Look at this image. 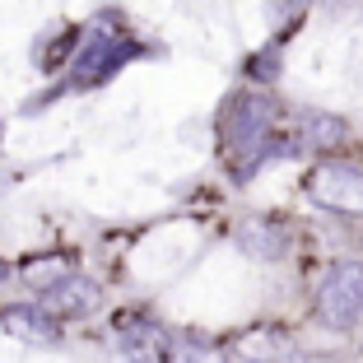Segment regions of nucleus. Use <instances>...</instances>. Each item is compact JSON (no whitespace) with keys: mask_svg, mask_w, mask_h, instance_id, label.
I'll list each match as a JSON object with an SVG mask.
<instances>
[{"mask_svg":"<svg viewBox=\"0 0 363 363\" xmlns=\"http://www.w3.org/2000/svg\"><path fill=\"white\" fill-rule=\"evenodd\" d=\"M168 363H233V359H228V345H214L205 335H172Z\"/></svg>","mask_w":363,"mask_h":363,"instance_id":"11","label":"nucleus"},{"mask_svg":"<svg viewBox=\"0 0 363 363\" xmlns=\"http://www.w3.org/2000/svg\"><path fill=\"white\" fill-rule=\"evenodd\" d=\"M43 308L52 317H84L98 308V284L84 275H61L56 284L43 289Z\"/></svg>","mask_w":363,"mask_h":363,"instance_id":"8","label":"nucleus"},{"mask_svg":"<svg viewBox=\"0 0 363 363\" xmlns=\"http://www.w3.org/2000/svg\"><path fill=\"white\" fill-rule=\"evenodd\" d=\"M303 186L321 210L363 214V168H354V163H317Z\"/></svg>","mask_w":363,"mask_h":363,"instance_id":"3","label":"nucleus"},{"mask_svg":"<svg viewBox=\"0 0 363 363\" xmlns=\"http://www.w3.org/2000/svg\"><path fill=\"white\" fill-rule=\"evenodd\" d=\"M117 345L121 354H126V363H168V350H172V335L163 331L154 317H145V312H126V317H117Z\"/></svg>","mask_w":363,"mask_h":363,"instance_id":"5","label":"nucleus"},{"mask_svg":"<svg viewBox=\"0 0 363 363\" xmlns=\"http://www.w3.org/2000/svg\"><path fill=\"white\" fill-rule=\"evenodd\" d=\"M238 247L257 261H279V257H289V224L275 219V214H252L238 228Z\"/></svg>","mask_w":363,"mask_h":363,"instance_id":"7","label":"nucleus"},{"mask_svg":"<svg viewBox=\"0 0 363 363\" xmlns=\"http://www.w3.org/2000/svg\"><path fill=\"white\" fill-rule=\"evenodd\" d=\"M5 275H10V261H0V279H5Z\"/></svg>","mask_w":363,"mask_h":363,"instance_id":"14","label":"nucleus"},{"mask_svg":"<svg viewBox=\"0 0 363 363\" xmlns=\"http://www.w3.org/2000/svg\"><path fill=\"white\" fill-rule=\"evenodd\" d=\"M228 359L233 363H303L289 331L279 326H247L228 340Z\"/></svg>","mask_w":363,"mask_h":363,"instance_id":"6","label":"nucleus"},{"mask_svg":"<svg viewBox=\"0 0 363 363\" xmlns=\"http://www.w3.org/2000/svg\"><path fill=\"white\" fill-rule=\"evenodd\" d=\"M135 56H140V43L130 33H94L84 43V52L75 56V84H103L112 70H121Z\"/></svg>","mask_w":363,"mask_h":363,"instance_id":"4","label":"nucleus"},{"mask_svg":"<svg viewBox=\"0 0 363 363\" xmlns=\"http://www.w3.org/2000/svg\"><path fill=\"white\" fill-rule=\"evenodd\" d=\"M247 70H252V75H261V79H275V52H270V56H257V61H247Z\"/></svg>","mask_w":363,"mask_h":363,"instance_id":"13","label":"nucleus"},{"mask_svg":"<svg viewBox=\"0 0 363 363\" xmlns=\"http://www.w3.org/2000/svg\"><path fill=\"white\" fill-rule=\"evenodd\" d=\"M0 326L10 335H19V340H33V345H56L61 340V326H56V317L38 303V308H28V303H10V308H0Z\"/></svg>","mask_w":363,"mask_h":363,"instance_id":"9","label":"nucleus"},{"mask_svg":"<svg viewBox=\"0 0 363 363\" xmlns=\"http://www.w3.org/2000/svg\"><path fill=\"white\" fill-rule=\"evenodd\" d=\"M270 130H275V98L270 94H257V89H247V94H233L224 103V117H219V140H224V154L238 172H252L261 159H270Z\"/></svg>","mask_w":363,"mask_h":363,"instance_id":"1","label":"nucleus"},{"mask_svg":"<svg viewBox=\"0 0 363 363\" xmlns=\"http://www.w3.org/2000/svg\"><path fill=\"white\" fill-rule=\"evenodd\" d=\"M308 5L312 0H266V14H270V23H275V28H294V23L303 19V14H308Z\"/></svg>","mask_w":363,"mask_h":363,"instance_id":"12","label":"nucleus"},{"mask_svg":"<svg viewBox=\"0 0 363 363\" xmlns=\"http://www.w3.org/2000/svg\"><path fill=\"white\" fill-rule=\"evenodd\" d=\"M350 140V121L335 112H303L298 121V150H335Z\"/></svg>","mask_w":363,"mask_h":363,"instance_id":"10","label":"nucleus"},{"mask_svg":"<svg viewBox=\"0 0 363 363\" xmlns=\"http://www.w3.org/2000/svg\"><path fill=\"white\" fill-rule=\"evenodd\" d=\"M317 317L326 331H350L363 317V261H335L317 284Z\"/></svg>","mask_w":363,"mask_h":363,"instance_id":"2","label":"nucleus"}]
</instances>
